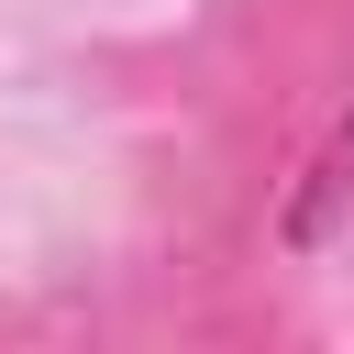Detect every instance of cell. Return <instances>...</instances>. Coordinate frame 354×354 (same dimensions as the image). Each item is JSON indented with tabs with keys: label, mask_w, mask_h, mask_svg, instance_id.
<instances>
[{
	"label": "cell",
	"mask_w": 354,
	"mask_h": 354,
	"mask_svg": "<svg viewBox=\"0 0 354 354\" xmlns=\"http://www.w3.org/2000/svg\"><path fill=\"white\" fill-rule=\"evenodd\" d=\"M343 188H354V122H343V144H332V155H321V177H310V199H299V232H310V221H321Z\"/></svg>",
	"instance_id": "cell-1"
}]
</instances>
